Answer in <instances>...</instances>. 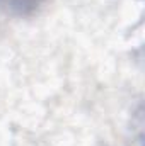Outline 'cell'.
I'll return each instance as SVG.
<instances>
[{
    "label": "cell",
    "instance_id": "6da1fadb",
    "mask_svg": "<svg viewBox=\"0 0 145 146\" xmlns=\"http://www.w3.org/2000/svg\"><path fill=\"white\" fill-rule=\"evenodd\" d=\"M46 3V0H0V9L10 15L29 17Z\"/></svg>",
    "mask_w": 145,
    "mask_h": 146
}]
</instances>
